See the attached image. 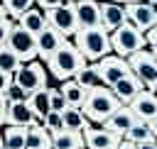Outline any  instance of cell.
I'll list each match as a JSON object with an SVG mask.
<instances>
[{
  "label": "cell",
  "mask_w": 157,
  "mask_h": 149,
  "mask_svg": "<svg viewBox=\"0 0 157 149\" xmlns=\"http://www.w3.org/2000/svg\"><path fill=\"white\" fill-rule=\"evenodd\" d=\"M137 122V115L132 112V107L130 105H120L105 122H101L105 129H110V132H115V134H120V137H125V132L132 127Z\"/></svg>",
  "instance_id": "15"
},
{
  "label": "cell",
  "mask_w": 157,
  "mask_h": 149,
  "mask_svg": "<svg viewBox=\"0 0 157 149\" xmlns=\"http://www.w3.org/2000/svg\"><path fill=\"white\" fill-rule=\"evenodd\" d=\"M44 17H47V24H52L59 34H64L66 39H71L81 24H78V17H76V7L74 2H61L52 10H44Z\"/></svg>",
  "instance_id": "6"
},
{
  "label": "cell",
  "mask_w": 157,
  "mask_h": 149,
  "mask_svg": "<svg viewBox=\"0 0 157 149\" xmlns=\"http://www.w3.org/2000/svg\"><path fill=\"white\" fill-rule=\"evenodd\" d=\"M155 93H157V88H155Z\"/></svg>",
  "instance_id": "49"
},
{
  "label": "cell",
  "mask_w": 157,
  "mask_h": 149,
  "mask_svg": "<svg viewBox=\"0 0 157 149\" xmlns=\"http://www.w3.org/2000/svg\"><path fill=\"white\" fill-rule=\"evenodd\" d=\"M130 107H132V112L137 115V120H145V122H150L155 115H157V93L155 90H140L130 103H128Z\"/></svg>",
  "instance_id": "14"
},
{
  "label": "cell",
  "mask_w": 157,
  "mask_h": 149,
  "mask_svg": "<svg viewBox=\"0 0 157 149\" xmlns=\"http://www.w3.org/2000/svg\"><path fill=\"white\" fill-rule=\"evenodd\" d=\"M66 2H76V0H66Z\"/></svg>",
  "instance_id": "48"
},
{
  "label": "cell",
  "mask_w": 157,
  "mask_h": 149,
  "mask_svg": "<svg viewBox=\"0 0 157 149\" xmlns=\"http://www.w3.org/2000/svg\"><path fill=\"white\" fill-rule=\"evenodd\" d=\"M2 17H7V10H5V5L0 2V20H2Z\"/></svg>",
  "instance_id": "41"
},
{
  "label": "cell",
  "mask_w": 157,
  "mask_h": 149,
  "mask_svg": "<svg viewBox=\"0 0 157 149\" xmlns=\"http://www.w3.org/2000/svg\"><path fill=\"white\" fill-rule=\"evenodd\" d=\"M0 149H2V132H0Z\"/></svg>",
  "instance_id": "46"
},
{
  "label": "cell",
  "mask_w": 157,
  "mask_h": 149,
  "mask_svg": "<svg viewBox=\"0 0 157 149\" xmlns=\"http://www.w3.org/2000/svg\"><path fill=\"white\" fill-rule=\"evenodd\" d=\"M59 88H61V93H64V98H66V103H69L71 107H83L88 90H86L76 78H66V81H61Z\"/></svg>",
  "instance_id": "21"
},
{
  "label": "cell",
  "mask_w": 157,
  "mask_h": 149,
  "mask_svg": "<svg viewBox=\"0 0 157 149\" xmlns=\"http://www.w3.org/2000/svg\"><path fill=\"white\" fill-rule=\"evenodd\" d=\"M61 2H66V0H37V7H42V10H52V7L61 5Z\"/></svg>",
  "instance_id": "37"
},
{
  "label": "cell",
  "mask_w": 157,
  "mask_h": 149,
  "mask_svg": "<svg viewBox=\"0 0 157 149\" xmlns=\"http://www.w3.org/2000/svg\"><path fill=\"white\" fill-rule=\"evenodd\" d=\"M39 120L34 117L32 107L27 100H7V115H5V125H20V127H32Z\"/></svg>",
  "instance_id": "13"
},
{
  "label": "cell",
  "mask_w": 157,
  "mask_h": 149,
  "mask_svg": "<svg viewBox=\"0 0 157 149\" xmlns=\"http://www.w3.org/2000/svg\"><path fill=\"white\" fill-rule=\"evenodd\" d=\"M123 103L118 100V95L113 93V88L110 85H96V88H91L88 90V95H86V103H83V115L91 120V122H105L118 107H120Z\"/></svg>",
  "instance_id": "3"
},
{
  "label": "cell",
  "mask_w": 157,
  "mask_h": 149,
  "mask_svg": "<svg viewBox=\"0 0 157 149\" xmlns=\"http://www.w3.org/2000/svg\"><path fill=\"white\" fill-rule=\"evenodd\" d=\"M5 115H7V98L5 93H0V125H5Z\"/></svg>",
  "instance_id": "38"
},
{
  "label": "cell",
  "mask_w": 157,
  "mask_h": 149,
  "mask_svg": "<svg viewBox=\"0 0 157 149\" xmlns=\"http://www.w3.org/2000/svg\"><path fill=\"white\" fill-rule=\"evenodd\" d=\"M27 149H52V132L42 122L27 129Z\"/></svg>",
  "instance_id": "24"
},
{
  "label": "cell",
  "mask_w": 157,
  "mask_h": 149,
  "mask_svg": "<svg viewBox=\"0 0 157 149\" xmlns=\"http://www.w3.org/2000/svg\"><path fill=\"white\" fill-rule=\"evenodd\" d=\"M17 24H22L27 32H32V34L37 37V34H39V32L47 27L44 10H42V7H37V5H34V7H29L27 12H22V15L17 17Z\"/></svg>",
  "instance_id": "20"
},
{
  "label": "cell",
  "mask_w": 157,
  "mask_h": 149,
  "mask_svg": "<svg viewBox=\"0 0 157 149\" xmlns=\"http://www.w3.org/2000/svg\"><path fill=\"white\" fill-rule=\"evenodd\" d=\"M47 64V71L52 73V78L54 81H66V78H74L88 61H86V56L76 49V44L71 42V39H64V44L44 61Z\"/></svg>",
  "instance_id": "1"
},
{
  "label": "cell",
  "mask_w": 157,
  "mask_h": 149,
  "mask_svg": "<svg viewBox=\"0 0 157 149\" xmlns=\"http://www.w3.org/2000/svg\"><path fill=\"white\" fill-rule=\"evenodd\" d=\"M76 17L81 27H96L101 24V2L98 0H76Z\"/></svg>",
  "instance_id": "18"
},
{
  "label": "cell",
  "mask_w": 157,
  "mask_h": 149,
  "mask_svg": "<svg viewBox=\"0 0 157 149\" xmlns=\"http://www.w3.org/2000/svg\"><path fill=\"white\" fill-rule=\"evenodd\" d=\"M12 81L20 83V85L27 90V95H29V93L49 85V71H47L44 61H37V59H34V61H25V64L17 66Z\"/></svg>",
  "instance_id": "5"
},
{
  "label": "cell",
  "mask_w": 157,
  "mask_h": 149,
  "mask_svg": "<svg viewBox=\"0 0 157 149\" xmlns=\"http://www.w3.org/2000/svg\"><path fill=\"white\" fill-rule=\"evenodd\" d=\"M145 39H147V44H150V49H155L157 46V22L145 32Z\"/></svg>",
  "instance_id": "34"
},
{
  "label": "cell",
  "mask_w": 157,
  "mask_h": 149,
  "mask_svg": "<svg viewBox=\"0 0 157 149\" xmlns=\"http://www.w3.org/2000/svg\"><path fill=\"white\" fill-rule=\"evenodd\" d=\"M27 103H29L34 117L42 122V120L52 112V105H49V85H44V88H39V90L29 93V95H27Z\"/></svg>",
  "instance_id": "23"
},
{
  "label": "cell",
  "mask_w": 157,
  "mask_h": 149,
  "mask_svg": "<svg viewBox=\"0 0 157 149\" xmlns=\"http://www.w3.org/2000/svg\"><path fill=\"white\" fill-rule=\"evenodd\" d=\"M147 137H152V132H150V122H145V120H137L128 132H125V139H130V142H145Z\"/></svg>",
  "instance_id": "29"
},
{
  "label": "cell",
  "mask_w": 157,
  "mask_h": 149,
  "mask_svg": "<svg viewBox=\"0 0 157 149\" xmlns=\"http://www.w3.org/2000/svg\"><path fill=\"white\" fill-rule=\"evenodd\" d=\"M110 44H113V54L128 59L130 54L145 49L147 46V39H145V32H140L132 22H125L115 32H110Z\"/></svg>",
  "instance_id": "4"
},
{
  "label": "cell",
  "mask_w": 157,
  "mask_h": 149,
  "mask_svg": "<svg viewBox=\"0 0 157 149\" xmlns=\"http://www.w3.org/2000/svg\"><path fill=\"white\" fill-rule=\"evenodd\" d=\"M7 46L15 51V56L25 64V61H34V59H39V51H37V37L32 34V32H27L22 24H17V20H15V24H12V32H10V37H7Z\"/></svg>",
  "instance_id": "7"
},
{
  "label": "cell",
  "mask_w": 157,
  "mask_h": 149,
  "mask_svg": "<svg viewBox=\"0 0 157 149\" xmlns=\"http://www.w3.org/2000/svg\"><path fill=\"white\" fill-rule=\"evenodd\" d=\"M22 61L15 56V51L7 46V44H2L0 46V71H5V73H10V76H15V71H17V66H20Z\"/></svg>",
  "instance_id": "27"
},
{
  "label": "cell",
  "mask_w": 157,
  "mask_h": 149,
  "mask_svg": "<svg viewBox=\"0 0 157 149\" xmlns=\"http://www.w3.org/2000/svg\"><path fill=\"white\" fill-rule=\"evenodd\" d=\"M83 132H74V129H59L52 134V149H83Z\"/></svg>",
  "instance_id": "19"
},
{
  "label": "cell",
  "mask_w": 157,
  "mask_h": 149,
  "mask_svg": "<svg viewBox=\"0 0 157 149\" xmlns=\"http://www.w3.org/2000/svg\"><path fill=\"white\" fill-rule=\"evenodd\" d=\"M125 12H128V22H132L140 32H147L157 22L150 2H145V0H140V2H125Z\"/></svg>",
  "instance_id": "12"
},
{
  "label": "cell",
  "mask_w": 157,
  "mask_h": 149,
  "mask_svg": "<svg viewBox=\"0 0 157 149\" xmlns=\"http://www.w3.org/2000/svg\"><path fill=\"white\" fill-rule=\"evenodd\" d=\"M0 2L5 5L7 17H12V20H17L22 12H27L29 7H34V5H37V0H0Z\"/></svg>",
  "instance_id": "28"
},
{
  "label": "cell",
  "mask_w": 157,
  "mask_h": 149,
  "mask_svg": "<svg viewBox=\"0 0 157 149\" xmlns=\"http://www.w3.org/2000/svg\"><path fill=\"white\" fill-rule=\"evenodd\" d=\"M83 149H86V147H83Z\"/></svg>",
  "instance_id": "50"
},
{
  "label": "cell",
  "mask_w": 157,
  "mask_h": 149,
  "mask_svg": "<svg viewBox=\"0 0 157 149\" xmlns=\"http://www.w3.org/2000/svg\"><path fill=\"white\" fill-rule=\"evenodd\" d=\"M101 2H120V0H101Z\"/></svg>",
  "instance_id": "44"
},
{
  "label": "cell",
  "mask_w": 157,
  "mask_h": 149,
  "mask_svg": "<svg viewBox=\"0 0 157 149\" xmlns=\"http://www.w3.org/2000/svg\"><path fill=\"white\" fill-rule=\"evenodd\" d=\"M27 129L20 125H5L2 129V149H27Z\"/></svg>",
  "instance_id": "22"
},
{
  "label": "cell",
  "mask_w": 157,
  "mask_h": 149,
  "mask_svg": "<svg viewBox=\"0 0 157 149\" xmlns=\"http://www.w3.org/2000/svg\"><path fill=\"white\" fill-rule=\"evenodd\" d=\"M86 90H91V88H96V85H103V81H101V73H98V68H96V64H86L76 76H74Z\"/></svg>",
  "instance_id": "26"
},
{
  "label": "cell",
  "mask_w": 157,
  "mask_h": 149,
  "mask_svg": "<svg viewBox=\"0 0 157 149\" xmlns=\"http://www.w3.org/2000/svg\"><path fill=\"white\" fill-rule=\"evenodd\" d=\"M120 134H115V132H110V129H105L103 125H88L86 129H83V142H86V149H118V144H120Z\"/></svg>",
  "instance_id": "10"
},
{
  "label": "cell",
  "mask_w": 157,
  "mask_h": 149,
  "mask_svg": "<svg viewBox=\"0 0 157 149\" xmlns=\"http://www.w3.org/2000/svg\"><path fill=\"white\" fill-rule=\"evenodd\" d=\"M101 2V0H98ZM128 22V12H125V2H101V27L110 34L115 32L120 24Z\"/></svg>",
  "instance_id": "11"
},
{
  "label": "cell",
  "mask_w": 157,
  "mask_h": 149,
  "mask_svg": "<svg viewBox=\"0 0 157 149\" xmlns=\"http://www.w3.org/2000/svg\"><path fill=\"white\" fill-rule=\"evenodd\" d=\"M61 117H64V127L66 129H74V132H83L88 125H91V120L83 115V110L81 107H66L64 112H61Z\"/></svg>",
  "instance_id": "25"
},
{
  "label": "cell",
  "mask_w": 157,
  "mask_h": 149,
  "mask_svg": "<svg viewBox=\"0 0 157 149\" xmlns=\"http://www.w3.org/2000/svg\"><path fill=\"white\" fill-rule=\"evenodd\" d=\"M71 39H74L76 49L86 56V61H91V64L98 61V59H103V56H108V54H113L110 34L101 24H96V27H81Z\"/></svg>",
  "instance_id": "2"
},
{
  "label": "cell",
  "mask_w": 157,
  "mask_h": 149,
  "mask_svg": "<svg viewBox=\"0 0 157 149\" xmlns=\"http://www.w3.org/2000/svg\"><path fill=\"white\" fill-rule=\"evenodd\" d=\"M128 64H130V71L145 83L147 90H155L157 88V64H155L152 49H140V51L130 54L128 56Z\"/></svg>",
  "instance_id": "8"
},
{
  "label": "cell",
  "mask_w": 157,
  "mask_h": 149,
  "mask_svg": "<svg viewBox=\"0 0 157 149\" xmlns=\"http://www.w3.org/2000/svg\"><path fill=\"white\" fill-rule=\"evenodd\" d=\"M110 88H113V93L118 95V100H120L123 105H128V103H130L140 90H145V83H142L132 71H130V73H128V76H123L118 83H113Z\"/></svg>",
  "instance_id": "17"
},
{
  "label": "cell",
  "mask_w": 157,
  "mask_h": 149,
  "mask_svg": "<svg viewBox=\"0 0 157 149\" xmlns=\"http://www.w3.org/2000/svg\"><path fill=\"white\" fill-rule=\"evenodd\" d=\"M12 24H15L12 17H2V20H0V46L7 44V37H10V32H12Z\"/></svg>",
  "instance_id": "33"
},
{
  "label": "cell",
  "mask_w": 157,
  "mask_h": 149,
  "mask_svg": "<svg viewBox=\"0 0 157 149\" xmlns=\"http://www.w3.org/2000/svg\"><path fill=\"white\" fill-rule=\"evenodd\" d=\"M145 2H150V5H152V2H157V0H145Z\"/></svg>",
  "instance_id": "47"
},
{
  "label": "cell",
  "mask_w": 157,
  "mask_h": 149,
  "mask_svg": "<svg viewBox=\"0 0 157 149\" xmlns=\"http://www.w3.org/2000/svg\"><path fill=\"white\" fill-rule=\"evenodd\" d=\"M64 39H66L64 34H59L52 24H47V27L37 34V51H39V59L47 61V59H49V56L64 44Z\"/></svg>",
  "instance_id": "16"
},
{
  "label": "cell",
  "mask_w": 157,
  "mask_h": 149,
  "mask_svg": "<svg viewBox=\"0 0 157 149\" xmlns=\"http://www.w3.org/2000/svg\"><path fill=\"white\" fill-rule=\"evenodd\" d=\"M93 64H96V68H98V73H101L103 85H113V83H118L123 76L130 73L128 59H125V56H118V54H108V56H103V59H98V61H93Z\"/></svg>",
  "instance_id": "9"
},
{
  "label": "cell",
  "mask_w": 157,
  "mask_h": 149,
  "mask_svg": "<svg viewBox=\"0 0 157 149\" xmlns=\"http://www.w3.org/2000/svg\"><path fill=\"white\" fill-rule=\"evenodd\" d=\"M150 132H152V134L157 137V115H155V117L150 120Z\"/></svg>",
  "instance_id": "40"
},
{
  "label": "cell",
  "mask_w": 157,
  "mask_h": 149,
  "mask_svg": "<svg viewBox=\"0 0 157 149\" xmlns=\"http://www.w3.org/2000/svg\"><path fill=\"white\" fill-rule=\"evenodd\" d=\"M10 83H12V76H10V73H5V71H0V93H7Z\"/></svg>",
  "instance_id": "35"
},
{
  "label": "cell",
  "mask_w": 157,
  "mask_h": 149,
  "mask_svg": "<svg viewBox=\"0 0 157 149\" xmlns=\"http://www.w3.org/2000/svg\"><path fill=\"white\" fill-rule=\"evenodd\" d=\"M5 98L7 100H27V90L20 85V83H10V88H7V93H5Z\"/></svg>",
  "instance_id": "32"
},
{
  "label": "cell",
  "mask_w": 157,
  "mask_h": 149,
  "mask_svg": "<svg viewBox=\"0 0 157 149\" xmlns=\"http://www.w3.org/2000/svg\"><path fill=\"white\" fill-rule=\"evenodd\" d=\"M120 2H140V0H120Z\"/></svg>",
  "instance_id": "45"
},
{
  "label": "cell",
  "mask_w": 157,
  "mask_h": 149,
  "mask_svg": "<svg viewBox=\"0 0 157 149\" xmlns=\"http://www.w3.org/2000/svg\"><path fill=\"white\" fill-rule=\"evenodd\" d=\"M137 149H157V137H147L145 142H137Z\"/></svg>",
  "instance_id": "36"
},
{
  "label": "cell",
  "mask_w": 157,
  "mask_h": 149,
  "mask_svg": "<svg viewBox=\"0 0 157 149\" xmlns=\"http://www.w3.org/2000/svg\"><path fill=\"white\" fill-rule=\"evenodd\" d=\"M118 149H137V144H135V142H130V139H125V137H123V139H120V144H118Z\"/></svg>",
  "instance_id": "39"
},
{
  "label": "cell",
  "mask_w": 157,
  "mask_h": 149,
  "mask_svg": "<svg viewBox=\"0 0 157 149\" xmlns=\"http://www.w3.org/2000/svg\"><path fill=\"white\" fill-rule=\"evenodd\" d=\"M152 56H155V64H157V46L152 49Z\"/></svg>",
  "instance_id": "43"
},
{
  "label": "cell",
  "mask_w": 157,
  "mask_h": 149,
  "mask_svg": "<svg viewBox=\"0 0 157 149\" xmlns=\"http://www.w3.org/2000/svg\"><path fill=\"white\" fill-rule=\"evenodd\" d=\"M42 125H44V127H47V129L54 134V132L64 129V117H61V112H54V110H52V112H49V115L42 120Z\"/></svg>",
  "instance_id": "31"
},
{
  "label": "cell",
  "mask_w": 157,
  "mask_h": 149,
  "mask_svg": "<svg viewBox=\"0 0 157 149\" xmlns=\"http://www.w3.org/2000/svg\"><path fill=\"white\" fill-rule=\"evenodd\" d=\"M150 7H152V12H155V17H157V2H152Z\"/></svg>",
  "instance_id": "42"
},
{
  "label": "cell",
  "mask_w": 157,
  "mask_h": 149,
  "mask_svg": "<svg viewBox=\"0 0 157 149\" xmlns=\"http://www.w3.org/2000/svg\"><path fill=\"white\" fill-rule=\"evenodd\" d=\"M49 105H52L54 112H64V110L69 107V103H66L61 88H52V85H49Z\"/></svg>",
  "instance_id": "30"
}]
</instances>
